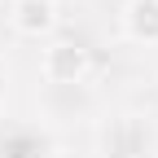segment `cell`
<instances>
[{
	"label": "cell",
	"mask_w": 158,
	"mask_h": 158,
	"mask_svg": "<svg viewBox=\"0 0 158 158\" xmlns=\"http://www.w3.org/2000/svg\"><path fill=\"white\" fill-rule=\"evenodd\" d=\"M101 158H158V123L141 110H123L101 123Z\"/></svg>",
	"instance_id": "1"
},
{
	"label": "cell",
	"mask_w": 158,
	"mask_h": 158,
	"mask_svg": "<svg viewBox=\"0 0 158 158\" xmlns=\"http://www.w3.org/2000/svg\"><path fill=\"white\" fill-rule=\"evenodd\" d=\"M92 70V53L79 40H53L44 48V79L48 88H79Z\"/></svg>",
	"instance_id": "2"
},
{
	"label": "cell",
	"mask_w": 158,
	"mask_h": 158,
	"mask_svg": "<svg viewBox=\"0 0 158 158\" xmlns=\"http://www.w3.org/2000/svg\"><path fill=\"white\" fill-rule=\"evenodd\" d=\"M0 158H57V145L48 127L13 118V123H0Z\"/></svg>",
	"instance_id": "3"
},
{
	"label": "cell",
	"mask_w": 158,
	"mask_h": 158,
	"mask_svg": "<svg viewBox=\"0 0 158 158\" xmlns=\"http://www.w3.org/2000/svg\"><path fill=\"white\" fill-rule=\"evenodd\" d=\"M9 27L27 40L53 35L57 27V0H9Z\"/></svg>",
	"instance_id": "4"
},
{
	"label": "cell",
	"mask_w": 158,
	"mask_h": 158,
	"mask_svg": "<svg viewBox=\"0 0 158 158\" xmlns=\"http://www.w3.org/2000/svg\"><path fill=\"white\" fill-rule=\"evenodd\" d=\"M123 35L136 40V44H158V0H127L123 13Z\"/></svg>",
	"instance_id": "5"
},
{
	"label": "cell",
	"mask_w": 158,
	"mask_h": 158,
	"mask_svg": "<svg viewBox=\"0 0 158 158\" xmlns=\"http://www.w3.org/2000/svg\"><path fill=\"white\" fill-rule=\"evenodd\" d=\"M9 84H13V75L5 66V57H0V106H5V97H9Z\"/></svg>",
	"instance_id": "6"
}]
</instances>
